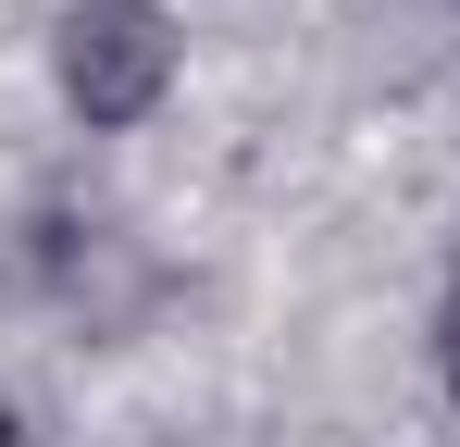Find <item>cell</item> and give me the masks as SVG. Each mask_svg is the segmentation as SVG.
<instances>
[{
    "label": "cell",
    "mask_w": 460,
    "mask_h": 447,
    "mask_svg": "<svg viewBox=\"0 0 460 447\" xmlns=\"http://www.w3.org/2000/svg\"><path fill=\"white\" fill-rule=\"evenodd\" d=\"M50 74H63V100L87 125H137L174 87V13L162 0H75L50 25Z\"/></svg>",
    "instance_id": "6da1fadb"
},
{
    "label": "cell",
    "mask_w": 460,
    "mask_h": 447,
    "mask_svg": "<svg viewBox=\"0 0 460 447\" xmlns=\"http://www.w3.org/2000/svg\"><path fill=\"white\" fill-rule=\"evenodd\" d=\"M448 398H460V286H448Z\"/></svg>",
    "instance_id": "7a4b0ae2"
}]
</instances>
